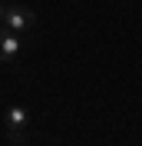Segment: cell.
<instances>
[{"mask_svg":"<svg viewBox=\"0 0 142 146\" xmlns=\"http://www.w3.org/2000/svg\"><path fill=\"white\" fill-rule=\"evenodd\" d=\"M33 23H36V17H33L30 7H23V3H7V13H3V27H7V30L27 33Z\"/></svg>","mask_w":142,"mask_h":146,"instance_id":"1","label":"cell"},{"mask_svg":"<svg viewBox=\"0 0 142 146\" xmlns=\"http://www.w3.org/2000/svg\"><path fill=\"white\" fill-rule=\"evenodd\" d=\"M3 126H7V133L13 136V143H20V139L27 136V126H30V113H27V106H10L7 116H3Z\"/></svg>","mask_w":142,"mask_h":146,"instance_id":"2","label":"cell"},{"mask_svg":"<svg viewBox=\"0 0 142 146\" xmlns=\"http://www.w3.org/2000/svg\"><path fill=\"white\" fill-rule=\"evenodd\" d=\"M20 53H23V36L0 27V63H13Z\"/></svg>","mask_w":142,"mask_h":146,"instance_id":"3","label":"cell"},{"mask_svg":"<svg viewBox=\"0 0 142 146\" xmlns=\"http://www.w3.org/2000/svg\"><path fill=\"white\" fill-rule=\"evenodd\" d=\"M3 13H7V3L0 0V23H3Z\"/></svg>","mask_w":142,"mask_h":146,"instance_id":"4","label":"cell"}]
</instances>
